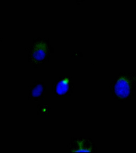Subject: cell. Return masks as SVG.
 <instances>
[{
    "label": "cell",
    "instance_id": "obj_1",
    "mask_svg": "<svg viewBox=\"0 0 136 153\" xmlns=\"http://www.w3.org/2000/svg\"><path fill=\"white\" fill-rule=\"evenodd\" d=\"M52 86L54 95L57 97L71 95L74 88L71 78L68 76L59 77L54 81Z\"/></svg>",
    "mask_w": 136,
    "mask_h": 153
},
{
    "label": "cell",
    "instance_id": "obj_2",
    "mask_svg": "<svg viewBox=\"0 0 136 153\" xmlns=\"http://www.w3.org/2000/svg\"><path fill=\"white\" fill-rule=\"evenodd\" d=\"M72 141L68 145L67 152H92L93 145L91 140L84 137L72 138Z\"/></svg>",
    "mask_w": 136,
    "mask_h": 153
},
{
    "label": "cell",
    "instance_id": "obj_3",
    "mask_svg": "<svg viewBox=\"0 0 136 153\" xmlns=\"http://www.w3.org/2000/svg\"><path fill=\"white\" fill-rule=\"evenodd\" d=\"M47 87L44 82L36 81L30 85L28 91V99L30 100L38 101L45 99V92Z\"/></svg>",
    "mask_w": 136,
    "mask_h": 153
},
{
    "label": "cell",
    "instance_id": "obj_4",
    "mask_svg": "<svg viewBox=\"0 0 136 153\" xmlns=\"http://www.w3.org/2000/svg\"><path fill=\"white\" fill-rule=\"evenodd\" d=\"M131 84L125 76H121L117 80L114 85V93L118 97L125 99L131 92Z\"/></svg>",
    "mask_w": 136,
    "mask_h": 153
},
{
    "label": "cell",
    "instance_id": "obj_5",
    "mask_svg": "<svg viewBox=\"0 0 136 153\" xmlns=\"http://www.w3.org/2000/svg\"><path fill=\"white\" fill-rule=\"evenodd\" d=\"M46 45L40 42L34 46L32 53V62L33 64L39 65L42 63L46 56Z\"/></svg>",
    "mask_w": 136,
    "mask_h": 153
},
{
    "label": "cell",
    "instance_id": "obj_6",
    "mask_svg": "<svg viewBox=\"0 0 136 153\" xmlns=\"http://www.w3.org/2000/svg\"><path fill=\"white\" fill-rule=\"evenodd\" d=\"M38 114L39 115H41L49 114V106L48 105H40L39 104L38 106Z\"/></svg>",
    "mask_w": 136,
    "mask_h": 153
}]
</instances>
